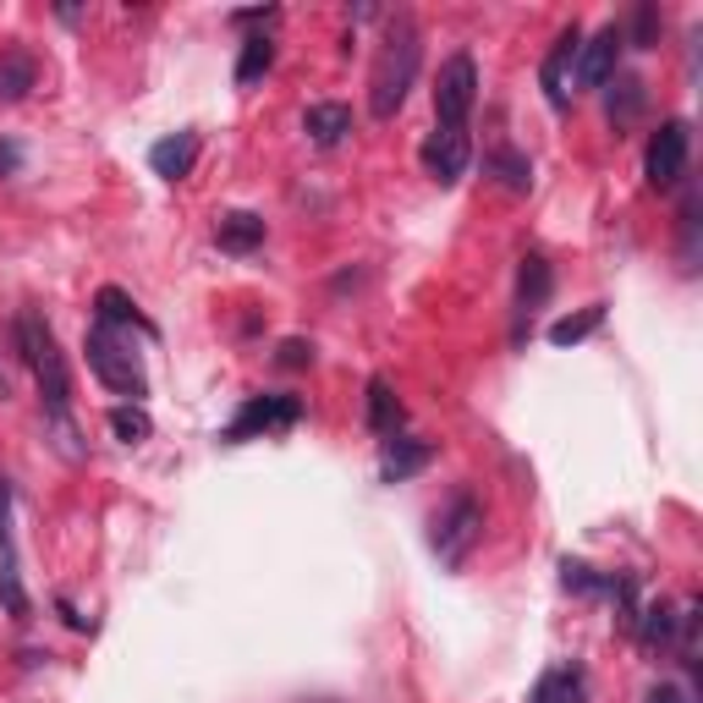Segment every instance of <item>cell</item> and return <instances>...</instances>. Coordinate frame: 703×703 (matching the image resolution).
<instances>
[{"instance_id": "obj_28", "label": "cell", "mask_w": 703, "mask_h": 703, "mask_svg": "<svg viewBox=\"0 0 703 703\" xmlns=\"http://www.w3.org/2000/svg\"><path fill=\"white\" fill-rule=\"evenodd\" d=\"M561 572H566V588H577V593H604L610 588V577H593V566H583V561H566Z\"/></svg>"}, {"instance_id": "obj_32", "label": "cell", "mask_w": 703, "mask_h": 703, "mask_svg": "<svg viewBox=\"0 0 703 703\" xmlns=\"http://www.w3.org/2000/svg\"><path fill=\"white\" fill-rule=\"evenodd\" d=\"M648 703H681V687H670V681H665V687H654V692H648Z\"/></svg>"}, {"instance_id": "obj_23", "label": "cell", "mask_w": 703, "mask_h": 703, "mask_svg": "<svg viewBox=\"0 0 703 703\" xmlns=\"http://www.w3.org/2000/svg\"><path fill=\"white\" fill-rule=\"evenodd\" d=\"M269 67H275V39H269V34L242 39V56H237V83H242V89H253V83H258Z\"/></svg>"}, {"instance_id": "obj_26", "label": "cell", "mask_w": 703, "mask_h": 703, "mask_svg": "<svg viewBox=\"0 0 703 703\" xmlns=\"http://www.w3.org/2000/svg\"><path fill=\"white\" fill-rule=\"evenodd\" d=\"M615 89H610V122L615 127H632L637 122V111H643V83L637 78H610Z\"/></svg>"}, {"instance_id": "obj_13", "label": "cell", "mask_w": 703, "mask_h": 703, "mask_svg": "<svg viewBox=\"0 0 703 703\" xmlns=\"http://www.w3.org/2000/svg\"><path fill=\"white\" fill-rule=\"evenodd\" d=\"M193 160H198V132H171L149 149V165H154L160 182H182L193 171Z\"/></svg>"}, {"instance_id": "obj_22", "label": "cell", "mask_w": 703, "mask_h": 703, "mask_svg": "<svg viewBox=\"0 0 703 703\" xmlns=\"http://www.w3.org/2000/svg\"><path fill=\"white\" fill-rule=\"evenodd\" d=\"M402 402H396V391L385 385V380H369V429L374 435H385V440H396V429H402Z\"/></svg>"}, {"instance_id": "obj_14", "label": "cell", "mask_w": 703, "mask_h": 703, "mask_svg": "<svg viewBox=\"0 0 703 703\" xmlns=\"http://www.w3.org/2000/svg\"><path fill=\"white\" fill-rule=\"evenodd\" d=\"M302 132H308L319 149H335V143H346V132H352V111L335 105V100H319V105L302 111Z\"/></svg>"}, {"instance_id": "obj_7", "label": "cell", "mask_w": 703, "mask_h": 703, "mask_svg": "<svg viewBox=\"0 0 703 703\" xmlns=\"http://www.w3.org/2000/svg\"><path fill=\"white\" fill-rule=\"evenodd\" d=\"M0 604L12 621L34 615V599L23 588V566H18V533H12V484H0Z\"/></svg>"}, {"instance_id": "obj_18", "label": "cell", "mask_w": 703, "mask_h": 703, "mask_svg": "<svg viewBox=\"0 0 703 703\" xmlns=\"http://www.w3.org/2000/svg\"><path fill=\"white\" fill-rule=\"evenodd\" d=\"M39 89V61L28 50H12V56H0V100L18 105Z\"/></svg>"}, {"instance_id": "obj_9", "label": "cell", "mask_w": 703, "mask_h": 703, "mask_svg": "<svg viewBox=\"0 0 703 703\" xmlns=\"http://www.w3.org/2000/svg\"><path fill=\"white\" fill-rule=\"evenodd\" d=\"M302 418V402L297 396H247L242 413L226 424V446H242L253 435H269V429H291Z\"/></svg>"}, {"instance_id": "obj_24", "label": "cell", "mask_w": 703, "mask_h": 703, "mask_svg": "<svg viewBox=\"0 0 703 703\" xmlns=\"http://www.w3.org/2000/svg\"><path fill=\"white\" fill-rule=\"evenodd\" d=\"M599 324H604V302H593V308H583V313L555 319V324H550V341H555V346H577V341H588Z\"/></svg>"}, {"instance_id": "obj_25", "label": "cell", "mask_w": 703, "mask_h": 703, "mask_svg": "<svg viewBox=\"0 0 703 703\" xmlns=\"http://www.w3.org/2000/svg\"><path fill=\"white\" fill-rule=\"evenodd\" d=\"M111 435H116L122 446H143V440L154 435V418H149L138 402H122V407H111Z\"/></svg>"}, {"instance_id": "obj_4", "label": "cell", "mask_w": 703, "mask_h": 703, "mask_svg": "<svg viewBox=\"0 0 703 703\" xmlns=\"http://www.w3.org/2000/svg\"><path fill=\"white\" fill-rule=\"evenodd\" d=\"M479 539H484V506H479L473 489H457L451 506L435 517V555H440L446 566H462Z\"/></svg>"}, {"instance_id": "obj_5", "label": "cell", "mask_w": 703, "mask_h": 703, "mask_svg": "<svg viewBox=\"0 0 703 703\" xmlns=\"http://www.w3.org/2000/svg\"><path fill=\"white\" fill-rule=\"evenodd\" d=\"M473 105H479V61L457 50L435 78V127H468Z\"/></svg>"}, {"instance_id": "obj_31", "label": "cell", "mask_w": 703, "mask_h": 703, "mask_svg": "<svg viewBox=\"0 0 703 703\" xmlns=\"http://www.w3.org/2000/svg\"><path fill=\"white\" fill-rule=\"evenodd\" d=\"M275 18H280L275 7H253V12H231V23H242V28H247V23H275Z\"/></svg>"}, {"instance_id": "obj_2", "label": "cell", "mask_w": 703, "mask_h": 703, "mask_svg": "<svg viewBox=\"0 0 703 703\" xmlns=\"http://www.w3.org/2000/svg\"><path fill=\"white\" fill-rule=\"evenodd\" d=\"M18 346L39 380L45 418H72V369H67V352L56 346V335L39 313H18Z\"/></svg>"}, {"instance_id": "obj_6", "label": "cell", "mask_w": 703, "mask_h": 703, "mask_svg": "<svg viewBox=\"0 0 703 703\" xmlns=\"http://www.w3.org/2000/svg\"><path fill=\"white\" fill-rule=\"evenodd\" d=\"M687 154H692V127L687 122H659V132L648 138V154H643V176L654 193H670L681 187L687 176Z\"/></svg>"}, {"instance_id": "obj_1", "label": "cell", "mask_w": 703, "mask_h": 703, "mask_svg": "<svg viewBox=\"0 0 703 703\" xmlns=\"http://www.w3.org/2000/svg\"><path fill=\"white\" fill-rule=\"evenodd\" d=\"M418 67H424V34L413 23V12H396L385 23V39H380V56H374V78H369V111L374 122H391L413 83H418Z\"/></svg>"}, {"instance_id": "obj_11", "label": "cell", "mask_w": 703, "mask_h": 703, "mask_svg": "<svg viewBox=\"0 0 703 703\" xmlns=\"http://www.w3.org/2000/svg\"><path fill=\"white\" fill-rule=\"evenodd\" d=\"M615 61H621V28H599L593 39L577 45V83L583 89H604L615 78Z\"/></svg>"}, {"instance_id": "obj_16", "label": "cell", "mask_w": 703, "mask_h": 703, "mask_svg": "<svg viewBox=\"0 0 703 703\" xmlns=\"http://www.w3.org/2000/svg\"><path fill=\"white\" fill-rule=\"evenodd\" d=\"M94 313H100V324H105V330H143V335H154V324L138 313V302H132L122 286H100Z\"/></svg>"}, {"instance_id": "obj_8", "label": "cell", "mask_w": 703, "mask_h": 703, "mask_svg": "<svg viewBox=\"0 0 703 703\" xmlns=\"http://www.w3.org/2000/svg\"><path fill=\"white\" fill-rule=\"evenodd\" d=\"M424 171H429V182H440V187H457L462 176H468V165H473V138H468V127H435L429 138H424Z\"/></svg>"}, {"instance_id": "obj_12", "label": "cell", "mask_w": 703, "mask_h": 703, "mask_svg": "<svg viewBox=\"0 0 703 703\" xmlns=\"http://www.w3.org/2000/svg\"><path fill=\"white\" fill-rule=\"evenodd\" d=\"M550 286H555V275H550V258L528 253V258H522V275H517V341L528 335V324H533V313L544 308Z\"/></svg>"}, {"instance_id": "obj_27", "label": "cell", "mask_w": 703, "mask_h": 703, "mask_svg": "<svg viewBox=\"0 0 703 703\" xmlns=\"http://www.w3.org/2000/svg\"><path fill=\"white\" fill-rule=\"evenodd\" d=\"M621 45H637V50L659 45V7H654V0H643V7L632 12V28H621Z\"/></svg>"}, {"instance_id": "obj_3", "label": "cell", "mask_w": 703, "mask_h": 703, "mask_svg": "<svg viewBox=\"0 0 703 703\" xmlns=\"http://www.w3.org/2000/svg\"><path fill=\"white\" fill-rule=\"evenodd\" d=\"M83 358H89V369H94V380H100L105 391H116V396H127V402H143V396H149V380H143V369H138V352H132L116 330L94 324V330L83 335Z\"/></svg>"}, {"instance_id": "obj_30", "label": "cell", "mask_w": 703, "mask_h": 703, "mask_svg": "<svg viewBox=\"0 0 703 703\" xmlns=\"http://www.w3.org/2000/svg\"><path fill=\"white\" fill-rule=\"evenodd\" d=\"M23 171V149L18 143H0V176H18Z\"/></svg>"}, {"instance_id": "obj_15", "label": "cell", "mask_w": 703, "mask_h": 703, "mask_svg": "<svg viewBox=\"0 0 703 703\" xmlns=\"http://www.w3.org/2000/svg\"><path fill=\"white\" fill-rule=\"evenodd\" d=\"M528 703H588V676H583V665H555V670H544Z\"/></svg>"}, {"instance_id": "obj_33", "label": "cell", "mask_w": 703, "mask_h": 703, "mask_svg": "<svg viewBox=\"0 0 703 703\" xmlns=\"http://www.w3.org/2000/svg\"><path fill=\"white\" fill-rule=\"evenodd\" d=\"M0 402H7V374H0Z\"/></svg>"}, {"instance_id": "obj_21", "label": "cell", "mask_w": 703, "mask_h": 703, "mask_svg": "<svg viewBox=\"0 0 703 703\" xmlns=\"http://www.w3.org/2000/svg\"><path fill=\"white\" fill-rule=\"evenodd\" d=\"M484 171L506 187V193H528L533 187V165H528V154H517V149H495V154H484Z\"/></svg>"}, {"instance_id": "obj_17", "label": "cell", "mask_w": 703, "mask_h": 703, "mask_svg": "<svg viewBox=\"0 0 703 703\" xmlns=\"http://www.w3.org/2000/svg\"><path fill=\"white\" fill-rule=\"evenodd\" d=\"M429 462H435V446L429 440H391L385 446V462H380V479L385 484H402V479H413Z\"/></svg>"}, {"instance_id": "obj_19", "label": "cell", "mask_w": 703, "mask_h": 703, "mask_svg": "<svg viewBox=\"0 0 703 703\" xmlns=\"http://www.w3.org/2000/svg\"><path fill=\"white\" fill-rule=\"evenodd\" d=\"M632 637H637V648H665L670 637H676V610L665 604V599H654V604H643L637 615H632Z\"/></svg>"}, {"instance_id": "obj_10", "label": "cell", "mask_w": 703, "mask_h": 703, "mask_svg": "<svg viewBox=\"0 0 703 703\" xmlns=\"http://www.w3.org/2000/svg\"><path fill=\"white\" fill-rule=\"evenodd\" d=\"M577 45H583V28L572 23V28H561L555 34V45L544 50V67H539V83H544V100H550V111H566L572 105V78H577Z\"/></svg>"}, {"instance_id": "obj_29", "label": "cell", "mask_w": 703, "mask_h": 703, "mask_svg": "<svg viewBox=\"0 0 703 703\" xmlns=\"http://www.w3.org/2000/svg\"><path fill=\"white\" fill-rule=\"evenodd\" d=\"M275 364H280V369H308V364H313V346L291 335V341H280V358H275Z\"/></svg>"}, {"instance_id": "obj_20", "label": "cell", "mask_w": 703, "mask_h": 703, "mask_svg": "<svg viewBox=\"0 0 703 703\" xmlns=\"http://www.w3.org/2000/svg\"><path fill=\"white\" fill-rule=\"evenodd\" d=\"M215 242H220L226 253H253V247L264 242V220H258V215H247V209H231V215H220Z\"/></svg>"}]
</instances>
